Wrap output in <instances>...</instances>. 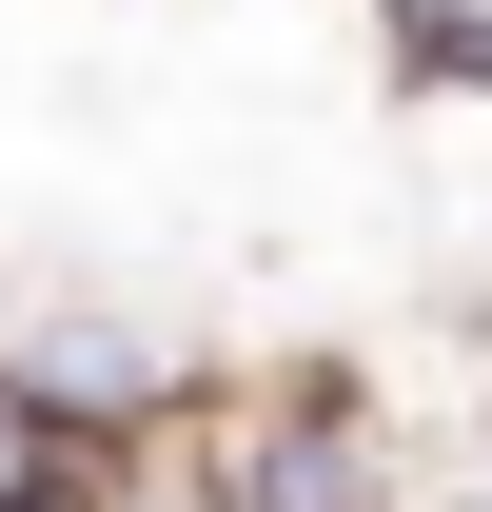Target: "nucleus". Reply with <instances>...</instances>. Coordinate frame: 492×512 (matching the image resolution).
Returning <instances> with one entry per match:
<instances>
[{
  "instance_id": "2",
  "label": "nucleus",
  "mask_w": 492,
  "mask_h": 512,
  "mask_svg": "<svg viewBox=\"0 0 492 512\" xmlns=\"http://www.w3.org/2000/svg\"><path fill=\"white\" fill-rule=\"evenodd\" d=\"M0 355L60 394V434H79V453H119V434H178L197 394H217V355H197L178 316H138L119 276H0Z\"/></svg>"
},
{
  "instance_id": "1",
  "label": "nucleus",
  "mask_w": 492,
  "mask_h": 512,
  "mask_svg": "<svg viewBox=\"0 0 492 512\" xmlns=\"http://www.w3.org/2000/svg\"><path fill=\"white\" fill-rule=\"evenodd\" d=\"M197 453H217V493L237 512H433L453 493V453L394 434V394L355 355H256V375L197 394Z\"/></svg>"
},
{
  "instance_id": "5",
  "label": "nucleus",
  "mask_w": 492,
  "mask_h": 512,
  "mask_svg": "<svg viewBox=\"0 0 492 512\" xmlns=\"http://www.w3.org/2000/svg\"><path fill=\"white\" fill-rule=\"evenodd\" d=\"M60 473H79V434H60V394H40L20 355H0V512H20V493H60Z\"/></svg>"
},
{
  "instance_id": "4",
  "label": "nucleus",
  "mask_w": 492,
  "mask_h": 512,
  "mask_svg": "<svg viewBox=\"0 0 492 512\" xmlns=\"http://www.w3.org/2000/svg\"><path fill=\"white\" fill-rule=\"evenodd\" d=\"M99 512H237V493H217V453H197V414H178V434H119V453H99Z\"/></svg>"
},
{
  "instance_id": "3",
  "label": "nucleus",
  "mask_w": 492,
  "mask_h": 512,
  "mask_svg": "<svg viewBox=\"0 0 492 512\" xmlns=\"http://www.w3.org/2000/svg\"><path fill=\"white\" fill-rule=\"evenodd\" d=\"M374 60H394V99H473L492 119V0H355Z\"/></svg>"
},
{
  "instance_id": "6",
  "label": "nucleus",
  "mask_w": 492,
  "mask_h": 512,
  "mask_svg": "<svg viewBox=\"0 0 492 512\" xmlns=\"http://www.w3.org/2000/svg\"><path fill=\"white\" fill-rule=\"evenodd\" d=\"M20 512H99V453H79V473H60V493H20Z\"/></svg>"
}]
</instances>
